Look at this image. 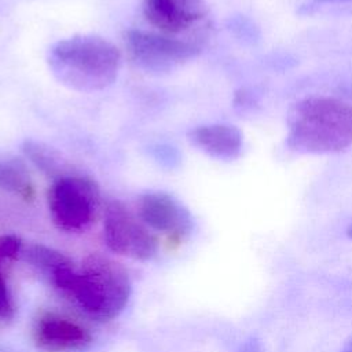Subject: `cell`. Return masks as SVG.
<instances>
[{
    "label": "cell",
    "mask_w": 352,
    "mask_h": 352,
    "mask_svg": "<svg viewBox=\"0 0 352 352\" xmlns=\"http://www.w3.org/2000/svg\"><path fill=\"white\" fill-rule=\"evenodd\" d=\"M0 352H19V351H15V349H11V348H4V346H0Z\"/></svg>",
    "instance_id": "18"
},
{
    "label": "cell",
    "mask_w": 352,
    "mask_h": 352,
    "mask_svg": "<svg viewBox=\"0 0 352 352\" xmlns=\"http://www.w3.org/2000/svg\"><path fill=\"white\" fill-rule=\"evenodd\" d=\"M103 236L111 252L133 260H151L158 250L157 238L120 201H111L106 205Z\"/></svg>",
    "instance_id": "5"
},
{
    "label": "cell",
    "mask_w": 352,
    "mask_h": 352,
    "mask_svg": "<svg viewBox=\"0 0 352 352\" xmlns=\"http://www.w3.org/2000/svg\"><path fill=\"white\" fill-rule=\"evenodd\" d=\"M47 62L63 85L80 92H94L114 82L121 55L117 47L103 37L78 34L52 44Z\"/></svg>",
    "instance_id": "2"
},
{
    "label": "cell",
    "mask_w": 352,
    "mask_h": 352,
    "mask_svg": "<svg viewBox=\"0 0 352 352\" xmlns=\"http://www.w3.org/2000/svg\"><path fill=\"white\" fill-rule=\"evenodd\" d=\"M21 256L23 260L37 268L40 272L51 278V275L60 267L67 265L73 263L67 256H65L62 252H58L52 248H48L41 243H33L29 245L25 250L22 249Z\"/></svg>",
    "instance_id": "13"
},
{
    "label": "cell",
    "mask_w": 352,
    "mask_h": 352,
    "mask_svg": "<svg viewBox=\"0 0 352 352\" xmlns=\"http://www.w3.org/2000/svg\"><path fill=\"white\" fill-rule=\"evenodd\" d=\"M318 3H352V0H315Z\"/></svg>",
    "instance_id": "16"
},
{
    "label": "cell",
    "mask_w": 352,
    "mask_h": 352,
    "mask_svg": "<svg viewBox=\"0 0 352 352\" xmlns=\"http://www.w3.org/2000/svg\"><path fill=\"white\" fill-rule=\"evenodd\" d=\"M146 21L165 34L191 29L206 16L204 0H142Z\"/></svg>",
    "instance_id": "9"
},
{
    "label": "cell",
    "mask_w": 352,
    "mask_h": 352,
    "mask_svg": "<svg viewBox=\"0 0 352 352\" xmlns=\"http://www.w3.org/2000/svg\"><path fill=\"white\" fill-rule=\"evenodd\" d=\"M0 188L23 198L33 195L30 175L19 158L0 154Z\"/></svg>",
    "instance_id": "12"
},
{
    "label": "cell",
    "mask_w": 352,
    "mask_h": 352,
    "mask_svg": "<svg viewBox=\"0 0 352 352\" xmlns=\"http://www.w3.org/2000/svg\"><path fill=\"white\" fill-rule=\"evenodd\" d=\"M139 219L155 231L183 236L192 228L190 212L172 195L154 191L146 192L139 198Z\"/></svg>",
    "instance_id": "8"
},
{
    "label": "cell",
    "mask_w": 352,
    "mask_h": 352,
    "mask_svg": "<svg viewBox=\"0 0 352 352\" xmlns=\"http://www.w3.org/2000/svg\"><path fill=\"white\" fill-rule=\"evenodd\" d=\"M287 146L298 153H337L352 144V104L329 96L297 102L287 117Z\"/></svg>",
    "instance_id": "3"
},
{
    "label": "cell",
    "mask_w": 352,
    "mask_h": 352,
    "mask_svg": "<svg viewBox=\"0 0 352 352\" xmlns=\"http://www.w3.org/2000/svg\"><path fill=\"white\" fill-rule=\"evenodd\" d=\"M188 140L205 154L221 161L236 160L243 147L241 131L228 124L197 126L188 132Z\"/></svg>",
    "instance_id": "10"
},
{
    "label": "cell",
    "mask_w": 352,
    "mask_h": 352,
    "mask_svg": "<svg viewBox=\"0 0 352 352\" xmlns=\"http://www.w3.org/2000/svg\"><path fill=\"white\" fill-rule=\"evenodd\" d=\"M348 235L352 238V224L349 226V228H348Z\"/></svg>",
    "instance_id": "19"
},
{
    "label": "cell",
    "mask_w": 352,
    "mask_h": 352,
    "mask_svg": "<svg viewBox=\"0 0 352 352\" xmlns=\"http://www.w3.org/2000/svg\"><path fill=\"white\" fill-rule=\"evenodd\" d=\"M14 314V302L6 279L0 274V319H8Z\"/></svg>",
    "instance_id": "15"
},
{
    "label": "cell",
    "mask_w": 352,
    "mask_h": 352,
    "mask_svg": "<svg viewBox=\"0 0 352 352\" xmlns=\"http://www.w3.org/2000/svg\"><path fill=\"white\" fill-rule=\"evenodd\" d=\"M22 253V241L16 235L0 236V260L16 258Z\"/></svg>",
    "instance_id": "14"
},
{
    "label": "cell",
    "mask_w": 352,
    "mask_h": 352,
    "mask_svg": "<svg viewBox=\"0 0 352 352\" xmlns=\"http://www.w3.org/2000/svg\"><path fill=\"white\" fill-rule=\"evenodd\" d=\"M22 151L37 169L54 180L72 175L70 165L62 154L43 142L26 139L22 143Z\"/></svg>",
    "instance_id": "11"
},
{
    "label": "cell",
    "mask_w": 352,
    "mask_h": 352,
    "mask_svg": "<svg viewBox=\"0 0 352 352\" xmlns=\"http://www.w3.org/2000/svg\"><path fill=\"white\" fill-rule=\"evenodd\" d=\"M33 341L44 352H80L92 344L89 330L58 312L41 314L33 326Z\"/></svg>",
    "instance_id": "7"
},
{
    "label": "cell",
    "mask_w": 352,
    "mask_h": 352,
    "mask_svg": "<svg viewBox=\"0 0 352 352\" xmlns=\"http://www.w3.org/2000/svg\"><path fill=\"white\" fill-rule=\"evenodd\" d=\"M50 279L96 320L117 318L131 296L126 270L121 263L100 253L88 254L80 270H76L73 263L60 267Z\"/></svg>",
    "instance_id": "1"
},
{
    "label": "cell",
    "mask_w": 352,
    "mask_h": 352,
    "mask_svg": "<svg viewBox=\"0 0 352 352\" xmlns=\"http://www.w3.org/2000/svg\"><path fill=\"white\" fill-rule=\"evenodd\" d=\"M125 45L140 66L153 72L169 70L201 51L197 43L144 30H128Z\"/></svg>",
    "instance_id": "6"
},
{
    "label": "cell",
    "mask_w": 352,
    "mask_h": 352,
    "mask_svg": "<svg viewBox=\"0 0 352 352\" xmlns=\"http://www.w3.org/2000/svg\"><path fill=\"white\" fill-rule=\"evenodd\" d=\"M342 352H352V340L345 345V348L342 349Z\"/></svg>",
    "instance_id": "17"
},
{
    "label": "cell",
    "mask_w": 352,
    "mask_h": 352,
    "mask_svg": "<svg viewBox=\"0 0 352 352\" xmlns=\"http://www.w3.org/2000/svg\"><path fill=\"white\" fill-rule=\"evenodd\" d=\"M47 204L54 224L66 232H81L95 220L99 188L85 176L69 175L54 180L47 192Z\"/></svg>",
    "instance_id": "4"
}]
</instances>
